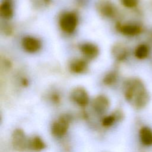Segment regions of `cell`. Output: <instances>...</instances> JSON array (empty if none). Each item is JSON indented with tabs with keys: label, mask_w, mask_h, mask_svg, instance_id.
<instances>
[{
	"label": "cell",
	"mask_w": 152,
	"mask_h": 152,
	"mask_svg": "<svg viewBox=\"0 0 152 152\" xmlns=\"http://www.w3.org/2000/svg\"><path fill=\"white\" fill-rule=\"evenodd\" d=\"M92 107L96 113L103 114L106 112L110 106V101L107 97L100 94L96 96L93 100Z\"/></svg>",
	"instance_id": "obj_9"
},
{
	"label": "cell",
	"mask_w": 152,
	"mask_h": 152,
	"mask_svg": "<svg viewBox=\"0 0 152 152\" xmlns=\"http://www.w3.org/2000/svg\"><path fill=\"white\" fill-rule=\"evenodd\" d=\"M14 14L12 4L10 0H4L0 6V15L6 20L11 18Z\"/></svg>",
	"instance_id": "obj_15"
},
{
	"label": "cell",
	"mask_w": 152,
	"mask_h": 152,
	"mask_svg": "<svg viewBox=\"0 0 152 152\" xmlns=\"http://www.w3.org/2000/svg\"><path fill=\"white\" fill-rule=\"evenodd\" d=\"M95 6L97 11L104 17H113L117 12L115 5L110 0H97Z\"/></svg>",
	"instance_id": "obj_6"
},
{
	"label": "cell",
	"mask_w": 152,
	"mask_h": 152,
	"mask_svg": "<svg viewBox=\"0 0 152 152\" xmlns=\"http://www.w3.org/2000/svg\"><path fill=\"white\" fill-rule=\"evenodd\" d=\"M117 79L118 73L115 71H112L104 75L103 79V82L105 85L112 86L116 82Z\"/></svg>",
	"instance_id": "obj_18"
},
{
	"label": "cell",
	"mask_w": 152,
	"mask_h": 152,
	"mask_svg": "<svg viewBox=\"0 0 152 152\" xmlns=\"http://www.w3.org/2000/svg\"><path fill=\"white\" fill-rule=\"evenodd\" d=\"M71 99L78 106L84 107L89 103V96L86 90L81 87L74 88L71 92Z\"/></svg>",
	"instance_id": "obj_7"
},
{
	"label": "cell",
	"mask_w": 152,
	"mask_h": 152,
	"mask_svg": "<svg viewBox=\"0 0 152 152\" xmlns=\"http://www.w3.org/2000/svg\"><path fill=\"white\" fill-rule=\"evenodd\" d=\"M123 93L125 100L135 109H143L150 102V93L140 78H127L123 84Z\"/></svg>",
	"instance_id": "obj_1"
},
{
	"label": "cell",
	"mask_w": 152,
	"mask_h": 152,
	"mask_svg": "<svg viewBox=\"0 0 152 152\" xmlns=\"http://www.w3.org/2000/svg\"><path fill=\"white\" fill-rule=\"evenodd\" d=\"M123 118V114L120 111H116L112 115L104 117L102 119V124L104 127H109L112 126L116 121H119Z\"/></svg>",
	"instance_id": "obj_16"
},
{
	"label": "cell",
	"mask_w": 152,
	"mask_h": 152,
	"mask_svg": "<svg viewBox=\"0 0 152 152\" xmlns=\"http://www.w3.org/2000/svg\"><path fill=\"white\" fill-rule=\"evenodd\" d=\"M78 24V17L72 12H68L61 15L59 19V26L62 31L67 33H72Z\"/></svg>",
	"instance_id": "obj_4"
},
{
	"label": "cell",
	"mask_w": 152,
	"mask_h": 152,
	"mask_svg": "<svg viewBox=\"0 0 152 152\" xmlns=\"http://www.w3.org/2000/svg\"><path fill=\"white\" fill-rule=\"evenodd\" d=\"M79 49L82 54L89 59L96 58L99 53V49L97 45L91 42H85L79 46Z\"/></svg>",
	"instance_id": "obj_10"
},
{
	"label": "cell",
	"mask_w": 152,
	"mask_h": 152,
	"mask_svg": "<svg viewBox=\"0 0 152 152\" xmlns=\"http://www.w3.org/2000/svg\"><path fill=\"white\" fill-rule=\"evenodd\" d=\"M43 1H44V2H45V3H46V4L49 3V1H50V0H43Z\"/></svg>",
	"instance_id": "obj_22"
},
{
	"label": "cell",
	"mask_w": 152,
	"mask_h": 152,
	"mask_svg": "<svg viewBox=\"0 0 152 152\" xmlns=\"http://www.w3.org/2000/svg\"><path fill=\"white\" fill-rule=\"evenodd\" d=\"M141 142L145 146L152 145V129L148 126H142L139 131Z\"/></svg>",
	"instance_id": "obj_14"
},
{
	"label": "cell",
	"mask_w": 152,
	"mask_h": 152,
	"mask_svg": "<svg viewBox=\"0 0 152 152\" xmlns=\"http://www.w3.org/2000/svg\"><path fill=\"white\" fill-rule=\"evenodd\" d=\"M116 28L122 35L130 37L138 36L144 31V26L138 22L118 23Z\"/></svg>",
	"instance_id": "obj_2"
},
{
	"label": "cell",
	"mask_w": 152,
	"mask_h": 152,
	"mask_svg": "<svg viewBox=\"0 0 152 152\" xmlns=\"http://www.w3.org/2000/svg\"><path fill=\"white\" fill-rule=\"evenodd\" d=\"M11 144L13 148L17 151L22 152L26 150L29 146V140L21 129H15L11 135Z\"/></svg>",
	"instance_id": "obj_3"
},
{
	"label": "cell",
	"mask_w": 152,
	"mask_h": 152,
	"mask_svg": "<svg viewBox=\"0 0 152 152\" xmlns=\"http://www.w3.org/2000/svg\"><path fill=\"white\" fill-rule=\"evenodd\" d=\"M151 52V46L148 43H140L135 48L134 55L138 60H145L150 56Z\"/></svg>",
	"instance_id": "obj_11"
},
{
	"label": "cell",
	"mask_w": 152,
	"mask_h": 152,
	"mask_svg": "<svg viewBox=\"0 0 152 152\" xmlns=\"http://www.w3.org/2000/svg\"><path fill=\"white\" fill-rule=\"evenodd\" d=\"M71 120V117L68 115H61L52 124L51 126L52 134L58 137L64 135L69 128Z\"/></svg>",
	"instance_id": "obj_5"
},
{
	"label": "cell",
	"mask_w": 152,
	"mask_h": 152,
	"mask_svg": "<svg viewBox=\"0 0 152 152\" xmlns=\"http://www.w3.org/2000/svg\"><path fill=\"white\" fill-rule=\"evenodd\" d=\"M147 43H148L151 46H152V28L147 30Z\"/></svg>",
	"instance_id": "obj_21"
},
{
	"label": "cell",
	"mask_w": 152,
	"mask_h": 152,
	"mask_svg": "<svg viewBox=\"0 0 152 152\" xmlns=\"http://www.w3.org/2000/svg\"><path fill=\"white\" fill-rule=\"evenodd\" d=\"M46 147V144L43 140L39 136H34L29 140L28 148L35 151H40Z\"/></svg>",
	"instance_id": "obj_17"
},
{
	"label": "cell",
	"mask_w": 152,
	"mask_h": 152,
	"mask_svg": "<svg viewBox=\"0 0 152 152\" xmlns=\"http://www.w3.org/2000/svg\"><path fill=\"white\" fill-rule=\"evenodd\" d=\"M124 7L128 9H135L138 7L140 0H120Z\"/></svg>",
	"instance_id": "obj_19"
},
{
	"label": "cell",
	"mask_w": 152,
	"mask_h": 152,
	"mask_svg": "<svg viewBox=\"0 0 152 152\" xmlns=\"http://www.w3.org/2000/svg\"><path fill=\"white\" fill-rule=\"evenodd\" d=\"M69 67L72 72L75 74H81L86 71L88 65L84 59L76 58L71 60Z\"/></svg>",
	"instance_id": "obj_13"
},
{
	"label": "cell",
	"mask_w": 152,
	"mask_h": 152,
	"mask_svg": "<svg viewBox=\"0 0 152 152\" xmlns=\"http://www.w3.org/2000/svg\"><path fill=\"white\" fill-rule=\"evenodd\" d=\"M112 53L116 60L119 61H124L128 58L129 51L126 45L119 43L113 46Z\"/></svg>",
	"instance_id": "obj_12"
},
{
	"label": "cell",
	"mask_w": 152,
	"mask_h": 152,
	"mask_svg": "<svg viewBox=\"0 0 152 152\" xmlns=\"http://www.w3.org/2000/svg\"><path fill=\"white\" fill-rule=\"evenodd\" d=\"M51 100L55 103H58L60 102V96L59 95V94L56 93H54L51 95L50 97Z\"/></svg>",
	"instance_id": "obj_20"
},
{
	"label": "cell",
	"mask_w": 152,
	"mask_h": 152,
	"mask_svg": "<svg viewBox=\"0 0 152 152\" xmlns=\"http://www.w3.org/2000/svg\"><path fill=\"white\" fill-rule=\"evenodd\" d=\"M23 49L28 53H35L40 50L42 46L41 42L39 39L31 36H25L21 40Z\"/></svg>",
	"instance_id": "obj_8"
}]
</instances>
